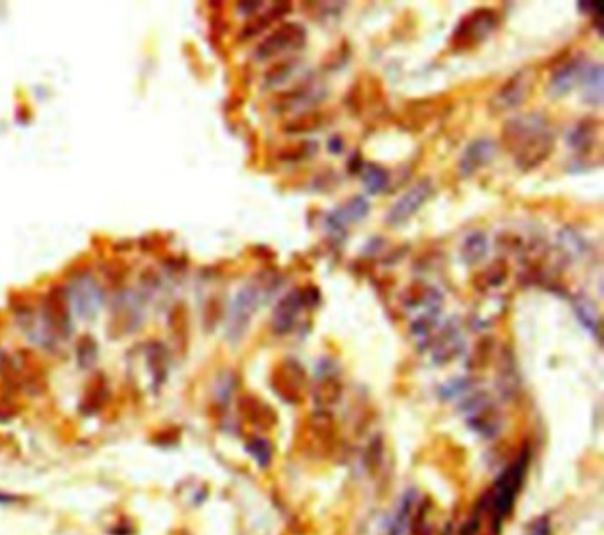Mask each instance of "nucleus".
Instances as JSON below:
<instances>
[{
	"label": "nucleus",
	"instance_id": "obj_10",
	"mask_svg": "<svg viewBox=\"0 0 604 535\" xmlns=\"http://www.w3.org/2000/svg\"><path fill=\"white\" fill-rule=\"evenodd\" d=\"M498 154V146L494 140L491 139H482L471 140L468 146L462 151L461 158L458 162V174L461 177H471L474 174H477L478 170H482L484 167H488L489 163L497 158Z\"/></svg>",
	"mask_w": 604,
	"mask_h": 535
},
{
	"label": "nucleus",
	"instance_id": "obj_23",
	"mask_svg": "<svg viewBox=\"0 0 604 535\" xmlns=\"http://www.w3.org/2000/svg\"><path fill=\"white\" fill-rule=\"evenodd\" d=\"M574 312H576L580 323L583 324L594 337H599V316H597V310L592 301H589L587 298H577V300L574 301Z\"/></svg>",
	"mask_w": 604,
	"mask_h": 535
},
{
	"label": "nucleus",
	"instance_id": "obj_29",
	"mask_svg": "<svg viewBox=\"0 0 604 535\" xmlns=\"http://www.w3.org/2000/svg\"><path fill=\"white\" fill-rule=\"evenodd\" d=\"M262 4H259V2H254V4H239V11L241 13H254L255 8H261Z\"/></svg>",
	"mask_w": 604,
	"mask_h": 535
},
{
	"label": "nucleus",
	"instance_id": "obj_17",
	"mask_svg": "<svg viewBox=\"0 0 604 535\" xmlns=\"http://www.w3.org/2000/svg\"><path fill=\"white\" fill-rule=\"evenodd\" d=\"M489 241L482 231H475L465 238L461 245V261L466 266H475L488 255Z\"/></svg>",
	"mask_w": 604,
	"mask_h": 535
},
{
	"label": "nucleus",
	"instance_id": "obj_15",
	"mask_svg": "<svg viewBox=\"0 0 604 535\" xmlns=\"http://www.w3.org/2000/svg\"><path fill=\"white\" fill-rule=\"evenodd\" d=\"M581 96L590 107H601L604 101V70L603 64H589L581 77Z\"/></svg>",
	"mask_w": 604,
	"mask_h": 535
},
{
	"label": "nucleus",
	"instance_id": "obj_7",
	"mask_svg": "<svg viewBox=\"0 0 604 535\" xmlns=\"http://www.w3.org/2000/svg\"><path fill=\"white\" fill-rule=\"evenodd\" d=\"M554 144H557V137L550 126L537 131L514 151L516 167L523 172L537 169L553 154Z\"/></svg>",
	"mask_w": 604,
	"mask_h": 535
},
{
	"label": "nucleus",
	"instance_id": "obj_13",
	"mask_svg": "<svg viewBox=\"0 0 604 535\" xmlns=\"http://www.w3.org/2000/svg\"><path fill=\"white\" fill-rule=\"evenodd\" d=\"M599 119H596V117H585V119L577 121V123L571 128L566 140L571 149H574L576 153H590V151L594 149V146L597 144V139H599Z\"/></svg>",
	"mask_w": 604,
	"mask_h": 535
},
{
	"label": "nucleus",
	"instance_id": "obj_21",
	"mask_svg": "<svg viewBox=\"0 0 604 535\" xmlns=\"http://www.w3.org/2000/svg\"><path fill=\"white\" fill-rule=\"evenodd\" d=\"M303 370L296 362H287L282 366L280 372L275 377V382L278 383L277 390L280 393H291V397H294V393H298V390L303 385Z\"/></svg>",
	"mask_w": 604,
	"mask_h": 535
},
{
	"label": "nucleus",
	"instance_id": "obj_4",
	"mask_svg": "<svg viewBox=\"0 0 604 535\" xmlns=\"http://www.w3.org/2000/svg\"><path fill=\"white\" fill-rule=\"evenodd\" d=\"M435 193L436 188L429 177L418 181L388 209V213L385 215V224L388 225V227H400V225H405L409 218H413L423 206L428 204Z\"/></svg>",
	"mask_w": 604,
	"mask_h": 535
},
{
	"label": "nucleus",
	"instance_id": "obj_9",
	"mask_svg": "<svg viewBox=\"0 0 604 535\" xmlns=\"http://www.w3.org/2000/svg\"><path fill=\"white\" fill-rule=\"evenodd\" d=\"M369 213V200L363 195H354L351 197V199H347L344 204H340L339 208H335L333 211L328 213L326 220H324V225H326V229L330 231V234L344 236L346 234L347 225L358 224L360 220L367 218Z\"/></svg>",
	"mask_w": 604,
	"mask_h": 535
},
{
	"label": "nucleus",
	"instance_id": "obj_11",
	"mask_svg": "<svg viewBox=\"0 0 604 535\" xmlns=\"http://www.w3.org/2000/svg\"><path fill=\"white\" fill-rule=\"evenodd\" d=\"M587 68H589V62L585 61L583 55H576V57L564 61L551 75L548 93L553 98L567 96L580 84Z\"/></svg>",
	"mask_w": 604,
	"mask_h": 535
},
{
	"label": "nucleus",
	"instance_id": "obj_8",
	"mask_svg": "<svg viewBox=\"0 0 604 535\" xmlns=\"http://www.w3.org/2000/svg\"><path fill=\"white\" fill-rule=\"evenodd\" d=\"M548 119L543 114H523V116L512 117L501 128V140L505 149L514 154V151L521 146L534 133L548 128Z\"/></svg>",
	"mask_w": 604,
	"mask_h": 535
},
{
	"label": "nucleus",
	"instance_id": "obj_5",
	"mask_svg": "<svg viewBox=\"0 0 604 535\" xmlns=\"http://www.w3.org/2000/svg\"><path fill=\"white\" fill-rule=\"evenodd\" d=\"M535 73L531 68H524V70L518 71L516 75H512L500 89H498L494 96L489 101V110L493 114H501L518 108L527 101L528 94L534 85Z\"/></svg>",
	"mask_w": 604,
	"mask_h": 535
},
{
	"label": "nucleus",
	"instance_id": "obj_3",
	"mask_svg": "<svg viewBox=\"0 0 604 535\" xmlns=\"http://www.w3.org/2000/svg\"><path fill=\"white\" fill-rule=\"evenodd\" d=\"M307 45V31L296 22H284L270 36H266L255 48L259 61H268L284 52H298Z\"/></svg>",
	"mask_w": 604,
	"mask_h": 535
},
{
	"label": "nucleus",
	"instance_id": "obj_6",
	"mask_svg": "<svg viewBox=\"0 0 604 535\" xmlns=\"http://www.w3.org/2000/svg\"><path fill=\"white\" fill-rule=\"evenodd\" d=\"M524 470H527V461L514 462V465L498 479L494 484L493 491H491V508H493L494 520H497V528L500 521L511 512L514 500H516L518 489H520L521 481H523Z\"/></svg>",
	"mask_w": 604,
	"mask_h": 535
},
{
	"label": "nucleus",
	"instance_id": "obj_19",
	"mask_svg": "<svg viewBox=\"0 0 604 535\" xmlns=\"http://www.w3.org/2000/svg\"><path fill=\"white\" fill-rule=\"evenodd\" d=\"M558 243H560V252L569 259H581L590 252L589 241L571 227H564L558 232Z\"/></svg>",
	"mask_w": 604,
	"mask_h": 535
},
{
	"label": "nucleus",
	"instance_id": "obj_30",
	"mask_svg": "<svg viewBox=\"0 0 604 535\" xmlns=\"http://www.w3.org/2000/svg\"><path fill=\"white\" fill-rule=\"evenodd\" d=\"M15 498L8 497V495H0V504H8V502H13Z\"/></svg>",
	"mask_w": 604,
	"mask_h": 535
},
{
	"label": "nucleus",
	"instance_id": "obj_20",
	"mask_svg": "<svg viewBox=\"0 0 604 535\" xmlns=\"http://www.w3.org/2000/svg\"><path fill=\"white\" fill-rule=\"evenodd\" d=\"M360 176H362L363 186L370 195L383 193L390 185V172L377 163H365Z\"/></svg>",
	"mask_w": 604,
	"mask_h": 535
},
{
	"label": "nucleus",
	"instance_id": "obj_18",
	"mask_svg": "<svg viewBox=\"0 0 604 535\" xmlns=\"http://www.w3.org/2000/svg\"><path fill=\"white\" fill-rule=\"evenodd\" d=\"M508 275V266L505 259H497L493 261L488 268L481 271L478 275H475V285H477L481 291H489V289H498L500 285L505 284Z\"/></svg>",
	"mask_w": 604,
	"mask_h": 535
},
{
	"label": "nucleus",
	"instance_id": "obj_24",
	"mask_svg": "<svg viewBox=\"0 0 604 535\" xmlns=\"http://www.w3.org/2000/svg\"><path fill=\"white\" fill-rule=\"evenodd\" d=\"M323 126V116L317 112H305L301 116H298L296 119L289 121L285 124L284 130L287 133H293V135H305V133H312L316 131L317 128Z\"/></svg>",
	"mask_w": 604,
	"mask_h": 535
},
{
	"label": "nucleus",
	"instance_id": "obj_27",
	"mask_svg": "<svg viewBox=\"0 0 604 535\" xmlns=\"http://www.w3.org/2000/svg\"><path fill=\"white\" fill-rule=\"evenodd\" d=\"M344 149V140L340 135H333L330 140H328V151H330L331 154H340Z\"/></svg>",
	"mask_w": 604,
	"mask_h": 535
},
{
	"label": "nucleus",
	"instance_id": "obj_2",
	"mask_svg": "<svg viewBox=\"0 0 604 535\" xmlns=\"http://www.w3.org/2000/svg\"><path fill=\"white\" fill-rule=\"evenodd\" d=\"M500 18L488 8H478L468 13L458 24L451 36V48L454 52H468L477 48L497 31Z\"/></svg>",
	"mask_w": 604,
	"mask_h": 535
},
{
	"label": "nucleus",
	"instance_id": "obj_26",
	"mask_svg": "<svg viewBox=\"0 0 604 535\" xmlns=\"http://www.w3.org/2000/svg\"><path fill=\"white\" fill-rule=\"evenodd\" d=\"M363 165H365V162H363V158L358 153H354L353 156L347 160V169H349L351 174H360L362 172Z\"/></svg>",
	"mask_w": 604,
	"mask_h": 535
},
{
	"label": "nucleus",
	"instance_id": "obj_1",
	"mask_svg": "<svg viewBox=\"0 0 604 535\" xmlns=\"http://www.w3.org/2000/svg\"><path fill=\"white\" fill-rule=\"evenodd\" d=\"M280 285L277 275L261 278L257 284H248L236 294L234 301L231 305V312H229V323H227V333L232 340L239 339L245 333L247 326L250 324L252 316L259 308L262 301L268 300V296L273 294L275 289Z\"/></svg>",
	"mask_w": 604,
	"mask_h": 535
},
{
	"label": "nucleus",
	"instance_id": "obj_12",
	"mask_svg": "<svg viewBox=\"0 0 604 535\" xmlns=\"http://www.w3.org/2000/svg\"><path fill=\"white\" fill-rule=\"evenodd\" d=\"M307 307L303 298V291L301 289H293L291 293L285 294L277 303L271 316V326L277 336H285L293 330L296 324L300 312Z\"/></svg>",
	"mask_w": 604,
	"mask_h": 535
},
{
	"label": "nucleus",
	"instance_id": "obj_16",
	"mask_svg": "<svg viewBox=\"0 0 604 535\" xmlns=\"http://www.w3.org/2000/svg\"><path fill=\"white\" fill-rule=\"evenodd\" d=\"M462 346H465V340L461 337V331L451 324L446 326L445 330L439 333V337L436 339L435 351H432V360L436 363H446L454 360L459 353H461Z\"/></svg>",
	"mask_w": 604,
	"mask_h": 535
},
{
	"label": "nucleus",
	"instance_id": "obj_14",
	"mask_svg": "<svg viewBox=\"0 0 604 535\" xmlns=\"http://www.w3.org/2000/svg\"><path fill=\"white\" fill-rule=\"evenodd\" d=\"M324 98V89L316 84H305L301 87L293 89L277 98L278 107L282 110H296V108H307L316 105Z\"/></svg>",
	"mask_w": 604,
	"mask_h": 535
},
{
	"label": "nucleus",
	"instance_id": "obj_25",
	"mask_svg": "<svg viewBox=\"0 0 604 535\" xmlns=\"http://www.w3.org/2000/svg\"><path fill=\"white\" fill-rule=\"evenodd\" d=\"M294 71V62H280L275 64L268 73H266V85H278L289 78V75Z\"/></svg>",
	"mask_w": 604,
	"mask_h": 535
},
{
	"label": "nucleus",
	"instance_id": "obj_22",
	"mask_svg": "<svg viewBox=\"0 0 604 535\" xmlns=\"http://www.w3.org/2000/svg\"><path fill=\"white\" fill-rule=\"evenodd\" d=\"M317 149H319V146H317V142H314V140H301V142L293 144V146L284 147V149L278 153V158H280L282 162L298 163L303 162V160L314 158Z\"/></svg>",
	"mask_w": 604,
	"mask_h": 535
},
{
	"label": "nucleus",
	"instance_id": "obj_28",
	"mask_svg": "<svg viewBox=\"0 0 604 535\" xmlns=\"http://www.w3.org/2000/svg\"><path fill=\"white\" fill-rule=\"evenodd\" d=\"M531 535H550V525H548L544 520L537 521L534 530H531Z\"/></svg>",
	"mask_w": 604,
	"mask_h": 535
}]
</instances>
